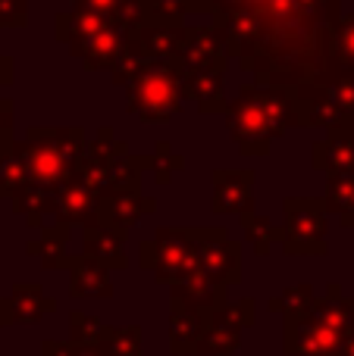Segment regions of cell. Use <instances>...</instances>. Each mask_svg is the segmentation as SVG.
I'll use <instances>...</instances> for the list:
<instances>
[{
    "label": "cell",
    "mask_w": 354,
    "mask_h": 356,
    "mask_svg": "<svg viewBox=\"0 0 354 356\" xmlns=\"http://www.w3.org/2000/svg\"><path fill=\"white\" fill-rule=\"evenodd\" d=\"M210 16L226 56L261 88H301L323 72L320 31L342 16V0H192Z\"/></svg>",
    "instance_id": "obj_1"
},
{
    "label": "cell",
    "mask_w": 354,
    "mask_h": 356,
    "mask_svg": "<svg viewBox=\"0 0 354 356\" xmlns=\"http://www.w3.org/2000/svg\"><path fill=\"white\" fill-rule=\"evenodd\" d=\"M223 119L232 141L238 144V154L267 156L288 129H298V100L292 88H261L251 81L238 88Z\"/></svg>",
    "instance_id": "obj_2"
},
{
    "label": "cell",
    "mask_w": 354,
    "mask_h": 356,
    "mask_svg": "<svg viewBox=\"0 0 354 356\" xmlns=\"http://www.w3.org/2000/svg\"><path fill=\"white\" fill-rule=\"evenodd\" d=\"M110 81L116 88H125V106L144 125H167L169 119L179 116L182 91L169 63L125 54L110 72Z\"/></svg>",
    "instance_id": "obj_3"
},
{
    "label": "cell",
    "mask_w": 354,
    "mask_h": 356,
    "mask_svg": "<svg viewBox=\"0 0 354 356\" xmlns=\"http://www.w3.org/2000/svg\"><path fill=\"white\" fill-rule=\"evenodd\" d=\"M85 144L88 138L82 125H31L22 141L31 184L60 191L63 184L79 178Z\"/></svg>",
    "instance_id": "obj_4"
},
{
    "label": "cell",
    "mask_w": 354,
    "mask_h": 356,
    "mask_svg": "<svg viewBox=\"0 0 354 356\" xmlns=\"http://www.w3.org/2000/svg\"><path fill=\"white\" fill-rule=\"evenodd\" d=\"M138 266L144 272H151L154 282L169 284V288L188 282L194 272H201L198 228H157L154 238L138 244Z\"/></svg>",
    "instance_id": "obj_5"
},
{
    "label": "cell",
    "mask_w": 354,
    "mask_h": 356,
    "mask_svg": "<svg viewBox=\"0 0 354 356\" xmlns=\"http://www.w3.org/2000/svg\"><path fill=\"white\" fill-rule=\"evenodd\" d=\"M298 129H332L354 116V72H320L311 85L292 88Z\"/></svg>",
    "instance_id": "obj_6"
},
{
    "label": "cell",
    "mask_w": 354,
    "mask_h": 356,
    "mask_svg": "<svg viewBox=\"0 0 354 356\" xmlns=\"http://www.w3.org/2000/svg\"><path fill=\"white\" fill-rule=\"evenodd\" d=\"M326 203L323 197H286L282 200V253L286 257H326Z\"/></svg>",
    "instance_id": "obj_7"
},
{
    "label": "cell",
    "mask_w": 354,
    "mask_h": 356,
    "mask_svg": "<svg viewBox=\"0 0 354 356\" xmlns=\"http://www.w3.org/2000/svg\"><path fill=\"white\" fill-rule=\"evenodd\" d=\"M257 322V303L254 297H238L229 300L223 309L210 313L201 338L198 353L201 356H229L242 347V332Z\"/></svg>",
    "instance_id": "obj_8"
},
{
    "label": "cell",
    "mask_w": 354,
    "mask_h": 356,
    "mask_svg": "<svg viewBox=\"0 0 354 356\" xmlns=\"http://www.w3.org/2000/svg\"><path fill=\"white\" fill-rule=\"evenodd\" d=\"M198 263L217 288H232L242 282V244L220 225L198 228Z\"/></svg>",
    "instance_id": "obj_9"
},
{
    "label": "cell",
    "mask_w": 354,
    "mask_h": 356,
    "mask_svg": "<svg viewBox=\"0 0 354 356\" xmlns=\"http://www.w3.org/2000/svg\"><path fill=\"white\" fill-rule=\"evenodd\" d=\"M129 154H132L129 144L119 141L116 131H113L110 125H104V129L98 131V138L85 144V156H82L79 178H82V181H85L98 197H104V194H107V184H110L113 169H116V163L125 160Z\"/></svg>",
    "instance_id": "obj_10"
},
{
    "label": "cell",
    "mask_w": 354,
    "mask_h": 356,
    "mask_svg": "<svg viewBox=\"0 0 354 356\" xmlns=\"http://www.w3.org/2000/svg\"><path fill=\"white\" fill-rule=\"evenodd\" d=\"M342 344V334L326 328L311 313L301 319L282 322V353L286 356H339Z\"/></svg>",
    "instance_id": "obj_11"
},
{
    "label": "cell",
    "mask_w": 354,
    "mask_h": 356,
    "mask_svg": "<svg viewBox=\"0 0 354 356\" xmlns=\"http://www.w3.org/2000/svg\"><path fill=\"white\" fill-rule=\"evenodd\" d=\"M213 197L210 209L217 216H248L254 213V184L257 172L254 169H213Z\"/></svg>",
    "instance_id": "obj_12"
},
{
    "label": "cell",
    "mask_w": 354,
    "mask_h": 356,
    "mask_svg": "<svg viewBox=\"0 0 354 356\" xmlns=\"http://www.w3.org/2000/svg\"><path fill=\"white\" fill-rule=\"evenodd\" d=\"M56 309V300L38 282H16L6 297H0V328L35 325Z\"/></svg>",
    "instance_id": "obj_13"
},
{
    "label": "cell",
    "mask_w": 354,
    "mask_h": 356,
    "mask_svg": "<svg viewBox=\"0 0 354 356\" xmlns=\"http://www.w3.org/2000/svg\"><path fill=\"white\" fill-rule=\"evenodd\" d=\"M311 163H314V169L323 172L326 178L354 175V125H351V119L326 129V138L314 141Z\"/></svg>",
    "instance_id": "obj_14"
},
{
    "label": "cell",
    "mask_w": 354,
    "mask_h": 356,
    "mask_svg": "<svg viewBox=\"0 0 354 356\" xmlns=\"http://www.w3.org/2000/svg\"><path fill=\"white\" fill-rule=\"evenodd\" d=\"M188 25H141L129 35V54L141 60H163L169 63L185 44Z\"/></svg>",
    "instance_id": "obj_15"
},
{
    "label": "cell",
    "mask_w": 354,
    "mask_h": 356,
    "mask_svg": "<svg viewBox=\"0 0 354 356\" xmlns=\"http://www.w3.org/2000/svg\"><path fill=\"white\" fill-rule=\"evenodd\" d=\"M210 313L194 309L182 300H169V350L176 356H194L204 338Z\"/></svg>",
    "instance_id": "obj_16"
},
{
    "label": "cell",
    "mask_w": 354,
    "mask_h": 356,
    "mask_svg": "<svg viewBox=\"0 0 354 356\" xmlns=\"http://www.w3.org/2000/svg\"><path fill=\"white\" fill-rule=\"evenodd\" d=\"M125 241H129L125 232H116V228L100 225V222H91V225L82 228V253L91 257V259H98V263H104L110 272L129 269Z\"/></svg>",
    "instance_id": "obj_17"
},
{
    "label": "cell",
    "mask_w": 354,
    "mask_h": 356,
    "mask_svg": "<svg viewBox=\"0 0 354 356\" xmlns=\"http://www.w3.org/2000/svg\"><path fill=\"white\" fill-rule=\"evenodd\" d=\"M157 213V200L154 197H100L98 203V219L100 225H110L116 232H125L129 234L144 216H154Z\"/></svg>",
    "instance_id": "obj_18"
},
{
    "label": "cell",
    "mask_w": 354,
    "mask_h": 356,
    "mask_svg": "<svg viewBox=\"0 0 354 356\" xmlns=\"http://www.w3.org/2000/svg\"><path fill=\"white\" fill-rule=\"evenodd\" d=\"M98 203L100 197L88 188L82 178H72L69 184H63L60 194H56V222H66V225H91L98 219Z\"/></svg>",
    "instance_id": "obj_19"
},
{
    "label": "cell",
    "mask_w": 354,
    "mask_h": 356,
    "mask_svg": "<svg viewBox=\"0 0 354 356\" xmlns=\"http://www.w3.org/2000/svg\"><path fill=\"white\" fill-rule=\"evenodd\" d=\"M69 238H72V225L54 222V225L41 228V234H38L35 241H29L25 253L35 257L38 263H41V269H47V272L69 269V259H72V253H69Z\"/></svg>",
    "instance_id": "obj_20"
},
{
    "label": "cell",
    "mask_w": 354,
    "mask_h": 356,
    "mask_svg": "<svg viewBox=\"0 0 354 356\" xmlns=\"http://www.w3.org/2000/svg\"><path fill=\"white\" fill-rule=\"evenodd\" d=\"M69 294L72 297H100V300L113 297L110 269H107L104 263H98V259L85 257V253L72 257L69 259Z\"/></svg>",
    "instance_id": "obj_21"
},
{
    "label": "cell",
    "mask_w": 354,
    "mask_h": 356,
    "mask_svg": "<svg viewBox=\"0 0 354 356\" xmlns=\"http://www.w3.org/2000/svg\"><path fill=\"white\" fill-rule=\"evenodd\" d=\"M323 66L354 72V13H342L336 25L320 31Z\"/></svg>",
    "instance_id": "obj_22"
},
{
    "label": "cell",
    "mask_w": 354,
    "mask_h": 356,
    "mask_svg": "<svg viewBox=\"0 0 354 356\" xmlns=\"http://www.w3.org/2000/svg\"><path fill=\"white\" fill-rule=\"evenodd\" d=\"M72 10L94 13V16L107 19L110 25L123 29L125 35L148 25V13H144L141 0H72Z\"/></svg>",
    "instance_id": "obj_23"
},
{
    "label": "cell",
    "mask_w": 354,
    "mask_h": 356,
    "mask_svg": "<svg viewBox=\"0 0 354 356\" xmlns=\"http://www.w3.org/2000/svg\"><path fill=\"white\" fill-rule=\"evenodd\" d=\"M311 316H314L317 322H323L326 328L339 332L342 338H348L351 328H354V297L342 294V288L332 282L330 288H326V294L317 297V303H314Z\"/></svg>",
    "instance_id": "obj_24"
},
{
    "label": "cell",
    "mask_w": 354,
    "mask_h": 356,
    "mask_svg": "<svg viewBox=\"0 0 354 356\" xmlns=\"http://www.w3.org/2000/svg\"><path fill=\"white\" fill-rule=\"evenodd\" d=\"M56 194L60 191L54 188H38V184H29L22 194L13 200V209L25 219V225L41 232V228L54 225L56 222Z\"/></svg>",
    "instance_id": "obj_25"
},
{
    "label": "cell",
    "mask_w": 354,
    "mask_h": 356,
    "mask_svg": "<svg viewBox=\"0 0 354 356\" xmlns=\"http://www.w3.org/2000/svg\"><path fill=\"white\" fill-rule=\"evenodd\" d=\"M151 169V154H129L125 160L116 163L110 175V184H107L104 197H138L141 194V172Z\"/></svg>",
    "instance_id": "obj_26"
},
{
    "label": "cell",
    "mask_w": 354,
    "mask_h": 356,
    "mask_svg": "<svg viewBox=\"0 0 354 356\" xmlns=\"http://www.w3.org/2000/svg\"><path fill=\"white\" fill-rule=\"evenodd\" d=\"M314 303H317V291H314V284H307V282L295 284V288H286L276 297H270V309L279 313L282 322H292V319L307 316L314 309Z\"/></svg>",
    "instance_id": "obj_27"
},
{
    "label": "cell",
    "mask_w": 354,
    "mask_h": 356,
    "mask_svg": "<svg viewBox=\"0 0 354 356\" xmlns=\"http://www.w3.org/2000/svg\"><path fill=\"white\" fill-rule=\"evenodd\" d=\"M29 184H31V175H29V163H25V154H22V141H16L10 160L0 169V200L13 203Z\"/></svg>",
    "instance_id": "obj_28"
},
{
    "label": "cell",
    "mask_w": 354,
    "mask_h": 356,
    "mask_svg": "<svg viewBox=\"0 0 354 356\" xmlns=\"http://www.w3.org/2000/svg\"><path fill=\"white\" fill-rule=\"evenodd\" d=\"M323 203L332 216H339L345 228H354V175L345 178H326Z\"/></svg>",
    "instance_id": "obj_29"
},
{
    "label": "cell",
    "mask_w": 354,
    "mask_h": 356,
    "mask_svg": "<svg viewBox=\"0 0 354 356\" xmlns=\"http://www.w3.org/2000/svg\"><path fill=\"white\" fill-rule=\"evenodd\" d=\"M242 232H245V238L251 241L257 257H270L273 244H282V225H276L267 216H257V213L242 216Z\"/></svg>",
    "instance_id": "obj_30"
},
{
    "label": "cell",
    "mask_w": 354,
    "mask_h": 356,
    "mask_svg": "<svg viewBox=\"0 0 354 356\" xmlns=\"http://www.w3.org/2000/svg\"><path fill=\"white\" fill-rule=\"evenodd\" d=\"M100 350L107 356H141V325H107Z\"/></svg>",
    "instance_id": "obj_31"
},
{
    "label": "cell",
    "mask_w": 354,
    "mask_h": 356,
    "mask_svg": "<svg viewBox=\"0 0 354 356\" xmlns=\"http://www.w3.org/2000/svg\"><path fill=\"white\" fill-rule=\"evenodd\" d=\"M148 13V25H185L188 16H194L192 0H141Z\"/></svg>",
    "instance_id": "obj_32"
},
{
    "label": "cell",
    "mask_w": 354,
    "mask_h": 356,
    "mask_svg": "<svg viewBox=\"0 0 354 356\" xmlns=\"http://www.w3.org/2000/svg\"><path fill=\"white\" fill-rule=\"evenodd\" d=\"M107 334V322L94 319V316L82 313V309H72L69 313V341L79 347H100Z\"/></svg>",
    "instance_id": "obj_33"
},
{
    "label": "cell",
    "mask_w": 354,
    "mask_h": 356,
    "mask_svg": "<svg viewBox=\"0 0 354 356\" xmlns=\"http://www.w3.org/2000/svg\"><path fill=\"white\" fill-rule=\"evenodd\" d=\"M182 169H185V156L176 154V150L169 147V141H157L154 150H151V172H154V181L169 184Z\"/></svg>",
    "instance_id": "obj_34"
},
{
    "label": "cell",
    "mask_w": 354,
    "mask_h": 356,
    "mask_svg": "<svg viewBox=\"0 0 354 356\" xmlns=\"http://www.w3.org/2000/svg\"><path fill=\"white\" fill-rule=\"evenodd\" d=\"M29 0H0V29H25Z\"/></svg>",
    "instance_id": "obj_35"
},
{
    "label": "cell",
    "mask_w": 354,
    "mask_h": 356,
    "mask_svg": "<svg viewBox=\"0 0 354 356\" xmlns=\"http://www.w3.org/2000/svg\"><path fill=\"white\" fill-rule=\"evenodd\" d=\"M13 125H16V104L13 97H0V141L13 138Z\"/></svg>",
    "instance_id": "obj_36"
},
{
    "label": "cell",
    "mask_w": 354,
    "mask_h": 356,
    "mask_svg": "<svg viewBox=\"0 0 354 356\" xmlns=\"http://www.w3.org/2000/svg\"><path fill=\"white\" fill-rule=\"evenodd\" d=\"M79 353V344L72 341H44L41 344V356H75Z\"/></svg>",
    "instance_id": "obj_37"
},
{
    "label": "cell",
    "mask_w": 354,
    "mask_h": 356,
    "mask_svg": "<svg viewBox=\"0 0 354 356\" xmlns=\"http://www.w3.org/2000/svg\"><path fill=\"white\" fill-rule=\"evenodd\" d=\"M13 81H16V60L6 56V54H0V91L10 88Z\"/></svg>",
    "instance_id": "obj_38"
},
{
    "label": "cell",
    "mask_w": 354,
    "mask_h": 356,
    "mask_svg": "<svg viewBox=\"0 0 354 356\" xmlns=\"http://www.w3.org/2000/svg\"><path fill=\"white\" fill-rule=\"evenodd\" d=\"M13 147H16V138H3V141H0V169H3V163L10 160Z\"/></svg>",
    "instance_id": "obj_39"
},
{
    "label": "cell",
    "mask_w": 354,
    "mask_h": 356,
    "mask_svg": "<svg viewBox=\"0 0 354 356\" xmlns=\"http://www.w3.org/2000/svg\"><path fill=\"white\" fill-rule=\"evenodd\" d=\"M339 356H354V328H351V334L345 338V344H342V353Z\"/></svg>",
    "instance_id": "obj_40"
},
{
    "label": "cell",
    "mask_w": 354,
    "mask_h": 356,
    "mask_svg": "<svg viewBox=\"0 0 354 356\" xmlns=\"http://www.w3.org/2000/svg\"><path fill=\"white\" fill-rule=\"evenodd\" d=\"M75 356H107V353L100 350V347H79V353Z\"/></svg>",
    "instance_id": "obj_41"
},
{
    "label": "cell",
    "mask_w": 354,
    "mask_h": 356,
    "mask_svg": "<svg viewBox=\"0 0 354 356\" xmlns=\"http://www.w3.org/2000/svg\"><path fill=\"white\" fill-rule=\"evenodd\" d=\"M348 119H351V125H354V116H348Z\"/></svg>",
    "instance_id": "obj_42"
}]
</instances>
